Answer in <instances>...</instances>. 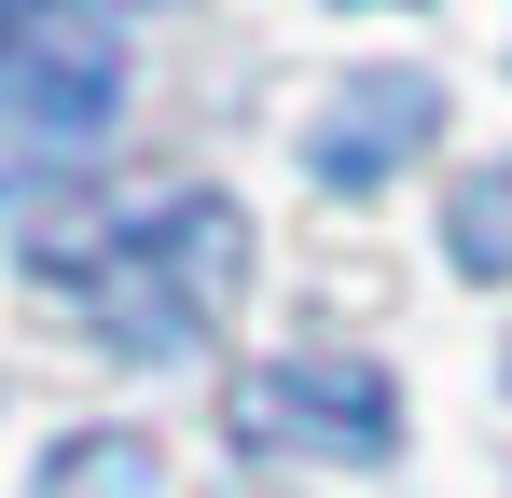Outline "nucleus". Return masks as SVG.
<instances>
[{"label":"nucleus","instance_id":"obj_1","mask_svg":"<svg viewBox=\"0 0 512 498\" xmlns=\"http://www.w3.org/2000/svg\"><path fill=\"white\" fill-rule=\"evenodd\" d=\"M236 263H250V222H236V194H153L139 222H111V236L56 249L42 277L84 305L125 360H180V346H208L222 305H236Z\"/></svg>","mask_w":512,"mask_h":498},{"label":"nucleus","instance_id":"obj_2","mask_svg":"<svg viewBox=\"0 0 512 498\" xmlns=\"http://www.w3.org/2000/svg\"><path fill=\"white\" fill-rule=\"evenodd\" d=\"M111 111H125V42H28L14 70H0V208L14 194H42V180H70V166L111 139Z\"/></svg>","mask_w":512,"mask_h":498},{"label":"nucleus","instance_id":"obj_3","mask_svg":"<svg viewBox=\"0 0 512 498\" xmlns=\"http://www.w3.org/2000/svg\"><path fill=\"white\" fill-rule=\"evenodd\" d=\"M222 429L236 443H291V457H388L402 443V402H388L374 360H277V374H250L222 402Z\"/></svg>","mask_w":512,"mask_h":498},{"label":"nucleus","instance_id":"obj_4","mask_svg":"<svg viewBox=\"0 0 512 498\" xmlns=\"http://www.w3.org/2000/svg\"><path fill=\"white\" fill-rule=\"evenodd\" d=\"M429 139H443V83L429 70H360L333 111H319V180H333V194H374V180L402 153H429Z\"/></svg>","mask_w":512,"mask_h":498},{"label":"nucleus","instance_id":"obj_5","mask_svg":"<svg viewBox=\"0 0 512 498\" xmlns=\"http://www.w3.org/2000/svg\"><path fill=\"white\" fill-rule=\"evenodd\" d=\"M443 249H457V277H512V153L485 166V180H457V222H443Z\"/></svg>","mask_w":512,"mask_h":498},{"label":"nucleus","instance_id":"obj_6","mask_svg":"<svg viewBox=\"0 0 512 498\" xmlns=\"http://www.w3.org/2000/svg\"><path fill=\"white\" fill-rule=\"evenodd\" d=\"M56 498H153V443H70Z\"/></svg>","mask_w":512,"mask_h":498},{"label":"nucleus","instance_id":"obj_7","mask_svg":"<svg viewBox=\"0 0 512 498\" xmlns=\"http://www.w3.org/2000/svg\"><path fill=\"white\" fill-rule=\"evenodd\" d=\"M28 42H42V0H0V70H14Z\"/></svg>","mask_w":512,"mask_h":498},{"label":"nucleus","instance_id":"obj_8","mask_svg":"<svg viewBox=\"0 0 512 498\" xmlns=\"http://www.w3.org/2000/svg\"><path fill=\"white\" fill-rule=\"evenodd\" d=\"M111 14H139V0H111Z\"/></svg>","mask_w":512,"mask_h":498}]
</instances>
